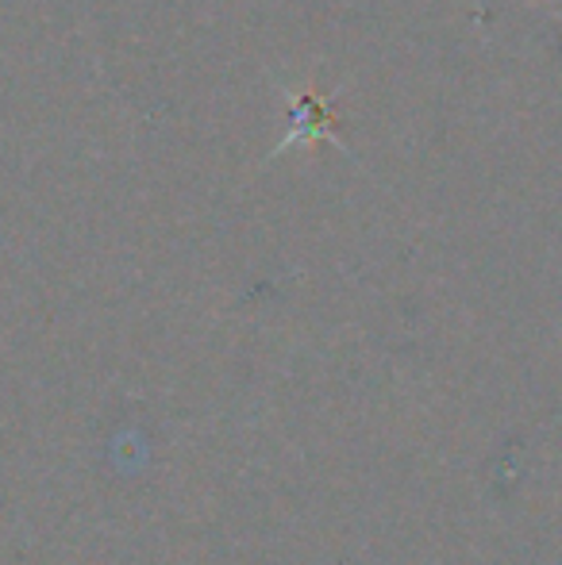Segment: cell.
<instances>
[{"label": "cell", "mask_w": 562, "mask_h": 565, "mask_svg": "<svg viewBox=\"0 0 562 565\" xmlns=\"http://www.w3.org/2000/svg\"><path fill=\"white\" fill-rule=\"evenodd\" d=\"M289 97H293V124L297 127L285 135L282 147H289V142H297V139H320V135L336 139V124L324 113V100L316 97V93H289Z\"/></svg>", "instance_id": "1"}]
</instances>
